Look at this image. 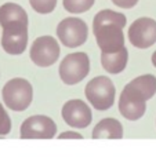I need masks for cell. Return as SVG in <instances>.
I'll return each instance as SVG.
<instances>
[{"label":"cell","mask_w":156,"mask_h":157,"mask_svg":"<svg viewBox=\"0 0 156 157\" xmlns=\"http://www.w3.org/2000/svg\"><path fill=\"white\" fill-rule=\"evenodd\" d=\"M62 119L73 128H86L93 121L90 106L82 99H71L62 106Z\"/></svg>","instance_id":"8fae6325"},{"label":"cell","mask_w":156,"mask_h":157,"mask_svg":"<svg viewBox=\"0 0 156 157\" xmlns=\"http://www.w3.org/2000/svg\"><path fill=\"white\" fill-rule=\"evenodd\" d=\"M32 8L39 14H50L55 10L57 0H29Z\"/></svg>","instance_id":"9a60e30c"},{"label":"cell","mask_w":156,"mask_h":157,"mask_svg":"<svg viewBox=\"0 0 156 157\" xmlns=\"http://www.w3.org/2000/svg\"><path fill=\"white\" fill-rule=\"evenodd\" d=\"M112 3L120 8H133L138 3V0H112Z\"/></svg>","instance_id":"e0dca14e"},{"label":"cell","mask_w":156,"mask_h":157,"mask_svg":"<svg viewBox=\"0 0 156 157\" xmlns=\"http://www.w3.org/2000/svg\"><path fill=\"white\" fill-rule=\"evenodd\" d=\"M84 94L87 101L97 110H108L115 103L116 90L112 80L107 76L94 77L86 84Z\"/></svg>","instance_id":"5b68a950"},{"label":"cell","mask_w":156,"mask_h":157,"mask_svg":"<svg viewBox=\"0 0 156 157\" xmlns=\"http://www.w3.org/2000/svg\"><path fill=\"white\" fill-rule=\"evenodd\" d=\"M60 139H66V138H75V139H83V135H80L79 132H73V131H68V132H62L61 135H58Z\"/></svg>","instance_id":"ac0fdd59"},{"label":"cell","mask_w":156,"mask_h":157,"mask_svg":"<svg viewBox=\"0 0 156 157\" xmlns=\"http://www.w3.org/2000/svg\"><path fill=\"white\" fill-rule=\"evenodd\" d=\"M57 134V124L47 116H30L21 124V139H51Z\"/></svg>","instance_id":"9c48e42d"},{"label":"cell","mask_w":156,"mask_h":157,"mask_svg":"<svg viewBox=\"0 0 156 157\" xmlns=\"http://www.w3.org/2000/svg\"><path fill=\"white\" fill-rule=\"evenodd\" d=\"M3 101L6 106L14 112H24L33 99L32 84L22 77L8 80L3 87Z\"/></svg>","instance_id":"277c9868"},{"label":"cell","mask_w":156,"mask_h":157,"mask_svg":"<svg viewBox=\"0 0 156 157\" xmlns=\"http://www.w3.org/2000/svg\"><path fill=\"white\" fill-rule=\"evenodd\" d=\"M93 139H120L123 138V125L116 119H102L93 130Z\"/></svg>","instance_id":"7c38bea8"},{"label":"cell","mask_w":156,"mask_h":157,"mask_svg":"<svg viewBox=\"0 0 156 157\" xmlns=\"http://www.w3.org/2000/svg\"><path fill=\"white\" fill-rule=\"evenodd\" d=\"M129 61L127 48H122L118 52H101V63L102 68L111 75H118L126 69Z\"/></svg>","instance_id":"4fadbf2b"},{"label":"cell","mask_w":156,"mask_h":157,"mask_svg":"<svg viewBox=\"0 0 156 157\" xmlns=\"http://www.w3.org/2000/svg\"><path fill=\"white\" fill-rule=\"evenodd\" d=\"M57 36L65 47L76 48L86 43L88 36V28L83 19L76 17H68L58 24Z\"/></svg>","instance_id":"52a82bcc"},{"label":"cell","mask_w":156,"mask_h":157,"mask_svg":"<svg viewBox=\"0 0 156 157\" xmlns=\"http://www.w3.org/2000/svg\"><path fill=\"white\" fill-rule=\"evenodd\" d=\"M96 0H64L62 4L68 13L71 14H82L88 11L94 6Z\"/></svg>","instance_id":"5bb4252c"},{"label":"cell","mask_w":156,"mask_h":157,"mask_svg":"<svg viewBox=\"0 0 156 157\" xmlns=\"http://www.w3.org/2000/svg\"><path fill=\"white\" fill-rule=\"evenodd\" d=\"M127 24L124 14L113 10H101L93 21V33L101 52H118L124 48L123 29Z\"/></svg>","instance_id":"3957f363"},{"label":"cell","mask_w":156,"mask_h":157,"mask_svg":"<svg viewBox=\"0 0 156 157\" xmlns=\"http://www.w3.org/2000/svg\"><path fill=\"white\" fill-rule=\"evenodd\" d=\"M11 131V120L10 116L7 114L6 109L3 108L2 102H0V136H4L10 134Z\"/></svg>","instance_id":"2e32d148"},{"label":"cell","mask_w":156,"mask_h":157,"mask_svg":"<svg viewBox=\"0 0 156 157\" xmlns=\"http://www.w3.org/2000/svg\"><path fill=\"white\" fill-rule=\"evenodd\" d=\"M152 63H154V66L156 68V51L154 52V55H152Z\"/></svg>","instance_id":"d6986e66"},{"label":"cell","mask_w":156,"mask_h":157,"mask_svg":"<svg viewBox=\"0 0 156 157\" xmlns=\"http://www.w3.org/2000/svg\"><path fill=\"white\" fill-rule=\"evenodd\" d=\"M60 51V44L53 36H40L33 41L29 55L39 68H49L57 62Z\"/></svg>","instance_id":"ba28073f"},{"label":"cell","mask_w":156,"mask_h":157,"mask_svg":"<svg viewBox=\"0 0 156 157\" xmlns=\"http://www.w3.org/2000/svg\"><path fill=\"white\" fill-rule=\"evenodd\" d=\"M90 72V58L86 52L66 55L60 65V77L68 86H75L87 77Z\"/></svg>","instance_id":"8992f818"},{"label":"cell","mask_w":156,"mask_h":157,"mask_svg":"<svg viewBox=\"0 0 156 157\" xmlns=\"http://www.w3.org/2000/svg\"><path fill=\"white\" fill-rule=\"evenodd\" d=\"M129 40L137 48H149L156 43V21L149 17L135 19L129 28Z\"/></svg>","instance_id":"30bf717a"},{"label":"cell","mask_w":156,"mask_h":157,"mask_svg":"<svg viewBox=\"0 0 156 157\" xmlns=\"http://www.w3.org/2000/svg\"><path fill=\"white\" fill-rule=\"evenodd\" d=\"M0 25L3 50L10 55L22 54L28 46L26 11L15 3H4L0 7Z\"/></svg>","instance_id":"6da1fadb"},{"label":"cell","mask_w":156,"mask_h":157,"mask_svg":"<svg viewBox=\"0 0 156 157\" xmlns=\"http://www.w3.org/2000/svg\"><path fill=\"white\" fill-rule=\"evenodd\" d=\"M156 94V77L142 75L126 84L119 98V112L130 121L141 119L146 110V101Z\"/></svg>","instance_id":"7a4b0ae2"}]
</instances>
